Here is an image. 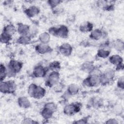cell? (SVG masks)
Masks as SVG:
<instances>
[{"mask_svg":"<svg viewBox=\"0 0 124 124\" xmlns=\"http://www.w3.org/2000/svg\"><path fill=\"white\" fill-rule=\"evenodd\" d=\"M50 2V5L51 6H53V7H55L57 5H58V4H59V2H60V1H57V0H55V1H49Z\"/></svg>","mask_w":124,"mask_h":124,"instance_id":"cell-11","label":"cell"},{"mask_svg":"<svg viewBox=\"0 0 124 124\" xmlns=\"http://www.w3.org/2000/svg\"><path fill=\"white\" fill-rule=\"evenodd\" d=\"M5 31L6 34L8 35H11L14 33L15 31V28L12 25H8L5 28Z\"/></svg>","mask_w":124,"mask_h":124,"instance_id":"cell-6","label":"cell"},{"mask_svg":"<svg viewBox=\"0 0 124 124\" xmlns=\"http://www.w3.org/2000/svg\"><path fill=\"white\" fill-rule=\"evenodd\" d=\"M109 54V52L106 51H105L104 50H100L99 52H98V55H100L101 57H106L108 54Z\"/></svg>","mask_w":124,"mask_h":124,"instance_id":"cell-10","label":"cell"},{"mask_svg":"<svg viewBox=\"0 0 124 124\" xmlns=\"http://www.w3.org/2000/svg\"><path fill=\"white\" fill-rule=\"evenodd\" d=\"M44 73H45V71L43 68H42L40 67L37 68L34 72V73L35 74V75L37 76H39V77L43 76V75L44 74Z\"/></svg>","mask_w":124,"mask_h":124,"instance_id":"cell-7","label":"cell"},{"mask_svg":"<svg viewBox=\"0 0 124 124\" xmlns=\"http://www.w3.org/2000/svg\"><path fill=\"white\" fill-rule=\"evenodd\" d=\"M58 78H59V76L58 73L56 72H53L51 73L49 78L48 83L49 85H53L54 84H55L57 82Z\"/></svg>","mask_w":124,"mask_h":124,"instance_id":"cell-3","label":"cell"},{"mask_svg":"<svg viewBox=\"0 0 124 124\" xmlns=\"http://www.w3.org/2000/svg\"><path fill=\"white\" fill-rule=\"evenodd\" d=\"M93 36V38H95V39H98L101 36V32L98 30H95L93 31L92 33Z\"/></svg>","mask_w":124,"mask_h":124,"instance_id":"cell-8","label":"cell"},{"mask_svg":"<svg viewBox=\"0 0 124 124\" xmlns=\"http://www.w3.org/2000/svg\"><path fill=\"white\" fill-rule=\"evenodd\" d=\"M12 81L8 82H2L0 85V90L3 93H10L15 90V84Z\"/></svg>","mask_w":124,"mask_h":124,"instance_id":"cell-1","label":"cell"},{"mask_svg":"<svg viewBox=\"0 0 124 124\" xmlns=\"http://www.w3.org/2000/svg\"><path fill=\"white\" fill-rule=\"evenodd\" d=\"M6 75V70L4 68V67H3L2 64H1V67H0V78H1V81L2 80V78H4V77H5Z\"/></svg>","mask_w":124,"mask_h":124,"instance_id":"cell-9","label":"cell"},{"mask_svg":"<svg viewBox=\"0 0 124 124\" xmlns=\"http://www.w3.org/2000/svg\"><path fill=\"white\" fill-rule=\"evenodd\" d=\"M110 60H111V62L116 64L120 63V62H121L122 61L121 58L116 55H114L112 56L110 58Z\"/></svg>","mask_w":124,"mask_h":124,"instance_id":"cell-5","label":"cell"},{"mask_svg":"<svg viewBox=\"0 0 124 124\" xmlns=\"http://www.w3.org/2000/svg\"><path fill=\"white\" fill-rule=\"evenodd\" d=\"M62 46L61 51L62 53H64L65 55L70 54V46L67 44H64Z\"/></svg>","mask_w":124,"mask_h":124,"instance_id":"cell-4","label":"cell"},{"mask_svg":"<svg viewBox=\"0 0 124 124\" xmlns=\"http://www.w3.org/2000/svg\"><path fill=\"white\" fill-rule=\"evenodd\" d=\"M65 112L66 113H74L79 110V106L77 105V104H71L70 105L66 106L65 108Z\"/></svg>","mask_w":124,"mask_h":124,"instance_id":"cell-2","label":"cell"}]
</instances>
